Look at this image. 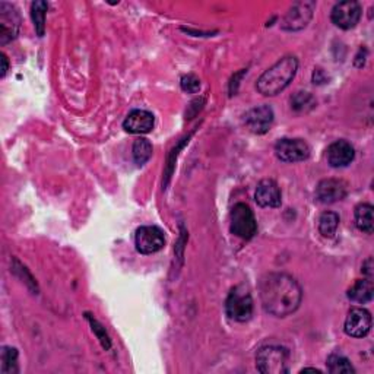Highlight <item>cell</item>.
<instances>
[{"label":"cell","instance_id":"e0dca14e","mask_svg":"<svg viewBox=\"0 0 374 374\" xmlns=\"http://www.w3.org/2000/svg\"><path fill=\"white\" fill-rule=\"evenodd\" d=\"M374 295V285L371 280H360L357 281L350 290H348V298L354 303L365 304L373 300Z\"/></svg>","mask_w":374,"mask_h":374},{"label":"cell","instance_id":"6da1fadb","mask_svg":"<svg viewBox=\"0 0 374 374\" xmlns=\"http://www.w3.org/2000/svg\"><path fill=\"white\" fill-rule=\"evenodd\" d=\"M260 302L266 313L275 317H287L297 312L303 300V290L291 275L272 272L259 284Z\"/></svg>","mask_w":374,"mask_h":374},{"label":"cell","instance_id":"ba28073f","mask_svg":"<svg viewBox=\"0 0 374 374\" xmlns=\"http://www.w3.org/2000/svg\"><path fill=\"white\" fill-rule=\"evenodd\" d=\"M361 5L356 0H345L334 6L331 12L332 22L341 30H351L361 19Z\"/></svg>","mask_w":374,"mask_h":374},{"label":"cell","instance_id":"d6986e66","mask_svg":"<svg viewBox=\"0 0 374 374\" xmlns=\"http://www.w3.org/2000/svg\"><path fill=\"white\" fill-rule=\"evenodd\" d=\"M339 227V215L335 212H325L321 214L319 219V231L323 237L332 238L336 234V230Z\"/></svg>","mask_w":374,"mask_h":374},{"label":"cell","instance_id":"5bb4252c","mask_svg":"<svg viewBox=\"0 0 374 374\" xmlns=\"http://www.w3.org/2000/svg\"><path fill=\"white\" fill-rule=\"evenodd\" d=\"M255 199L262 208H280L282 204L281 189L272 179H265L258 185Z\"/></svg>","mask_w":374,"mask_h":374},{"label":"cell","instance_id":"484cf974","mask_svg":"<svg viewBox=\"0 0 374 374\" xmlns=\"http://www.w3.org/2000/svg\"><path fill=\"white\" fill-rule=\"evenodd\" d=\"M182 88L186 92L196 94L199 89H201V81H199L194 75H185L182 78Z\"/></svg>","mask_w":374,"mask_h":374},{"label":"cell","instance_id":"ac0fdd59","mask_svg":"<svg viewBox=\"0 0 374 374\" xmlns=\"http://www.w3.org/2000/svg\"><path fill=\"white\" fill-rule=\"evenodd\" d=\"M373 211L374 208L370 204H360L356 208V224L358 230H361L365 234H373L374 230Z\"/></svg>","mask_w":374,"mask_h":374},{"label":"cell","instance_id":"9a60e30c","mask_svg":"<svg viewBox=\"0 0 374 374\" xmlns=\"http://www.w3.org/2000/svg\"><path fill=\"white\" fill-rule=\"evenodd\" d=\"M155 119L154 114L146 110H133L129 113L126 120L123 121V128L129 133L145 135L154 129Z\"/></svg>","mask_w":374,"mask_h":374},{"label":"cell","instance_id":"277c9868","mask_svg":"<svg viewBox=\"0 0 374 374\" xmlns=\"http://www.w3.org/2000/svg\"><path fill=\"white\" fill-rule=\"evenodd\" d=\"M227 316L236 321L244 323L252 319L253 298L244 285H238L231 290L226 302Z\"/></svg>","mask_w":374,"mask_h":374},{"label":"cell","instance_id":"44dd1931","mask_svg":"<svg viewBox=\"0 0 374 374\" xmlns=\"http://www.w3.org/2000/svg\"><path fill=\"white\" fill-rule=\"evenodd\" d=\"M153 157V145L148 139L139 138L133 143V160L138 165H143Z\"/></svg>","mask_w":374,"mask_h":374},{"label":"cell","instance_id":"7402d4cb","mask_svg":"<svg viewBox=\"0 0 374 374\" xmlns=\"http://www.w3.org/2000/svg\"><path fill=\"white\" fill-rule=\"evenodd\" d=\"M48 11L47 2H33L31 4V16L37 34L41 37L45 30V13Z\"/></svg>","mask_w":374,"mask_h":374},{"label":"cell","instance_id":"f1b7e54d","mask_svg":"<svg viewBox=\"0 0 374 374\" xmlns=\"http://www.w3.org/2000/svg\"><path fill=\"white\" fill-rule=\"evenodd\" d=\"M309 371H312V373H317V374L321 373V371L317 370V368H303V370H302V373H309Z\"/></svg>","mask_w":374,"mask_h":374},{"label":"cell","instance_id":"4316f807","mask_svg":"<svg viewBox=\"0 0 374 374\" xmlns=\"http://www.w3.org/2000/svg\"><path fill=\"white\" fill-rule=\"evenodd\" d=\"M374 263H373V259L368 258L364 263H363V273L365 275L367 280H373V275H374Z\"/></svg>","mask_w":374,"mask_h":374},{"label":"cell","instance_id":"5b68a950","mask_svg":"<svg viewBox=\"0 0 374 374\" xmlns=\"http://www.w3.org/2000/svg\"><path fill=\"white\" fill-rule=\"evenodd\" d=\"M231 233L241 240H252L258 233V222L253 211L246 204L234 205L231 211Z\"/></svg>","mask_w":374,"mask_h":374},{"label":"cell","instance_id":"3957f363","mask_svg":"<svg viewBox=\"0 0 374 374\" xmlns=\"http://www.w3.org/2000/svg\"><path fill=\"white\" fill-rule=\"evenodd\" d=\"M291 354L284 346H262L256 356V367L262 374H285L290 373Z\"/></svg>","mask_w":374,"mask_h":374},{"label":"cell","instance_id":"2e32d148","mask_svg":"<svg viewBox=\"0 0 374 374\" xmlns=\"http://www.w3.org/2000/svg\"><path fill=\"white\" fill-rule=\"evenodd\" d=\"M354 146L346 141H336L328 148V163L334 168L350 165L354 161Z\"/></svg>","mask_w":374,"mask_h":374},{"label":"cell","instance_id":"ffe728a7","mask_svg":"<svg viewBox=\"0 0 374 374\" xmlns=\"http://www.w3.org/2000/svg\"><path fill=\"white\" fill-rule=\"evenodd\" d=\"M326 365H328V371L332 374H354L356 373V368L353 367L351 361L339 354H332L328 358Z\"/></svg>","mask_w":374,"mask_h":374},{"label":"cell","instance_id":"cb8c5ba5","mask_svg":"<svg viewBox=\"0 0 374 374\" xmlns=\"http://www.w3.org/2000/svg\"><path fill=\"white\" fill-rule=\"evenodd\" d=\"M2 373L12 374L18 373V351L15 348H4L2 351Z\"/></svg>","mask_w":374,"mask_h":374},{"label":"cell","instance_id":"7a4b0ae2","mask_svg":"<svg viewBox=\"0 0 374 374\" xmlns=\"http://www.w3.org/2000/svg\"><path fill=\"white\" fill-rule=\"evenodd\" d=\"M298 60L294 56H285L262 73L258 79L256 89L265 97H275L281 94L295 78Z\"/></svg>","mask_w":374,"mask_h":374},{"label":"cell","instance_id":"83f0119b","mask_svg":"<svg viewBox=\"0 0 374 374\" xmlns=\"http://www.w3.org/2000/svg\"><path fill=\"white\" fill-rule=\"evenodd\" d=\"M0 62H2V69H0V78H5L8 69H9V63H8V57L2 53L0 55Z\"/></svg>","mask_w":374,"mask_h":374},{"label":"cell","instance_id":"8992f818","mask_svg":"<svg viewBox=\"0 0 374 374\" xmlns=\"http://www.w3.org/2000/svg\"><path fill=\"white\" fill-rule=\"evenodd\" d=\"M316 9V2H297L294 4L281 21V28L284 31L295 33L304 30L310 23Z\"/></svg>","mask_w":374,"mask_h":374},{"label":"cell","instance_id":"52a82bcc","mask_svg":"<svg viewBox=\"0 0 374 374\" xmlns=\"http://www.w3.org/2000/svg\"><path fill=\"white\" fill-rule=\"evenodd\" d=\"M165 244L164 231L155 226L141 227L135 236L136 251L142 255H154L160 252Z\"/></svg>","mask_w":374,"mask_h":374},{"label":"cell","instance_id":"d4e9b609","mask_svg":"<svg viewBox=\"0 0 374 374\" xmlns=\"http://www.w3.org/2000/svg\"><path fill=\"white\" fill-rule=\"evenodd\" d=\"M87 317H88V320L91 323V326H92V332L97 335V338L99 339V342H101L104 350H110V348H111V341H110L106 329L103 328V325H99V323L95 319H92L89 314H87Z\"/></svg>","mask_w":374,"mask_h":374},{"label":"cell","instance_id":"9c48e42d","mask_svg":"<svg viewBox=\"0 0 374 374\" xmlns=\"http://www.w3.org/2000/svg\"><path fill=\"white\" fill-rule=\"evenodd\" d=\"M275 154L284 163H300L310 157V146L303 139H280L275 145Z\"/></svg>","mask_w":374,"mask_h":374},{"label":"cell","instance_id":"603a6c76","mask_svg":"<svg viewBox=\"0 0 374 374\" xmlns=\"http://www.w3.org/2000/svg\"><path fill=\"white\" fill-rule=\"evenodd\" d=\"M316 106V99L313 98L312 94L298 91L291 97V107L295 111H309Z\"/></svg>","mask_w":374,"mask_h":374},{"label":"cell","instance_id":"7c38bea8","mask_svg":"<svg viewBox=\"0 0 374 374\" xmlns=\"http://www.w3.org/2000/svg\"><path fill=\"white\" fill-rule=\"evenodd\" d=\"M273 110L269 106H259L244 114L246 128L255 135L266 133L273 123Z\"/></svg>","mask_w":374,"mask_h":374},{"label":"cell","instance_id":"8fae6325","mask_svg":"<svg viewBox=\"0 0 374 374\" xmlns=\"http://www.w3.org/2000/svg\"><path fill=\"white\" fill-rule=\"evenodd\" d=\"M19 25L21 18L16 8L6 2L0 4V43L12 41L18 35Z\"/></svg>","mask_w":374,"mask_h":374},{"label":"cell","instance_id":"4fadbf2b","mask_svg":"<svg viewBox=\"0 0 374 374\" xmlns=\"http://www.w3.org/2000/svg\"><path fill=\"white\" fill-rule=\"evenodd\" d=\"M348 187L343 180L326 179L321 180L316 187V197L320 204L331 205L336 204L346 196Z\"/></svg>","mask_w":374,"mask_h":374},{"label":"cell","instance_id":"30bf717a","mask_svg":"<svg viewBox=\"0 0 374 374\" xmlns=\"http://www.w3.org/2000/svg\"><path fill=\"white\" fill-rule=\"evenodd\" d=\"M371 314L361 307H354L348 312L345 319V334L351 338H364L371 331Z\"/></svg>","mask_w":374,"mask_h":374}]
</instances>
